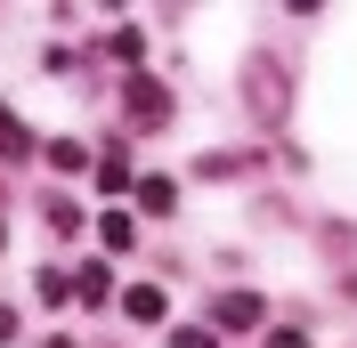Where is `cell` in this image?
Masks as SVG:
<instances>
[{"instance_id": "7", "label": "cell", "mask_w": 357, "mask_h": 348, "mask_svg": "<svg viewBox=\"0 0 357 348\" xmlns=\"http://www.w3.org/2000/svg\"><path fill=\"white\" fill-rule=\"evenodd\" d=\"M24 154H33V138H24V122L8 106H0V162H24Z\"/></svg>"}, {"instance_id": "11", "label": "cell", "mask_w": 357, "mask_h": 348, "mask_svg": "<svg viewBox=\"0 0 357 348\" xmlns=\"http://www.w3.org/2000/svg\"><path fill=\"white\" fill-rule=\"evenodd\" d=\"M171 348H220V332H211V324H187V332H171Z\"/></svg>"}, {"instance_id": "8", "label": "cell", "mask_w": 357, "mask_h": 348, "mask_svg": "<svg viewBox=\"0 0 357 348\" xmlns=\"http://www.w3.org/2000/svg\"><path fill=\"white\" fill-rule=\"evenodd\" d=\"M98 243H106V251H130V211H106V219H98Z\"/></svg>"}, {"instance_id": "9", "label": "cell", "mask_w": 357, "mask_h": 348, "mask_svg": "<svg viewBox=\"0 0 357 348\" xmlns=\"http://www.w3.org/2000/svg\"><path fill=\"white\" fill-rule=\"evenodd\" d=\"M49 162H57V171H82L89 154H82V138H49Z\"/></svg>"}, {"instance_id": "2", "label": "cell", "mask_w": 357, "mask_h": 348, "mask_svg": "<svg viewBox=\"0 0 357 348\" xmlns=\"http://www.w3.org/2000/svg\"><path fill=\"white\" fill-rule=\"evenodd\" d=\"M122 106H130L138 130H162V122H171V89H162L155 73H130V81H122Z\"/></svg>"}, {"instance_id": "6", "label": "cell", "mask_w": 357, "mask_h": 348, "mask_svg": "<svg viewBox=\"0 0 357 348\" xmlns=\"http://www.w3.org/2000/svg\"><path fill=\"white\" fill-rule=\"evenodd\" d=\"M122 308H130L138 324H162V308H171V300H162L155 283H130V292H122Z\"/></svg>"}, {"instance_id": "3", "label": "cell", "mask_w": 357, "mask_h": 348, "mask_svg": "<svg viewBox=\"0 0 357 348\" xmlns=\"http://www.w3.org/2000/svg\"><path fill=\"white\" fill-rule=\"evenodd\" d=\"M268 308H260V292H220V308H211V332H252Z\"/></svg>"}, {"instance_id": "5", "label": "cell", "mask_w": 357, "mask_h": 348, "mask_svg": "<svg viewBox=\"0 0 357 348\" xmlns=\"http://www.w3.org/2000/svg\"><path fill=\"white\" fill-rule=\"evenodd\" d=\"M138 211L171 219V211H178V178H138Z\"/></svg>"}, {"instance_id": "4", "label": "cell", "mask_w": 357, "mask_h": 348, "mask_svg": "<svg viewBox=\"0 0 357 348\" xmlns=\"http://www.w3.org/2000/svg\"><path fill=\"white\" fill-rule=\"evenodd\" d=\"M98 187H106V195H122V187H130V195H138V171H130V154H122V146L98 154Z\"/></svg>"}, {"instance_id": "13", "label": "cell", "mask_w": 357, "mask_h": 348, "mask_svg": "<svg viewBox=\"0 0 357 348\" xmlns=\"http://www.w3.org/2000/svg\"><path fill=\"white\" fill-rule=\"evenodd\" d=\"M8 340H17V308H0V348H8Z\"/></svg>"}, {"instance_id": "1", "label": "cell", "mask_w": 357, "mask_h": 348, "mask_svg": "<svg viewBox=\"0 0 357 348\" xmlns=\"http://www.w3.org/2000/svg\"><path fill=\"white\" fill-rule=\"evenodd\" d=\"M244 106L260 113V122H284V106H292V81H284V65L276 57H244Z\"/></svg>"}, {"instance_id": "12", "label": "cell", "mask_w": 357, "mask_h": 348, "mask_svg": "<svg viewBox=\"0 0 357 348\" xmlns=\"http://www.w3.org/2000/svg\"><path fill=\"white\" fill-rule=\"evenodd\" d=\"M268 348H309V332H268Z\"/></svg>"}, {"instance_id": "10", "label": "cell", "mask_w": 357, "mask_h": 348, "mask_svg": "<svg viewBox=\"0 0 357 348\" xmlns=\"http://www.w3.org/2000/svg\"><path fill=\"white\" fill-rule=\"evenodd\" d=\"M73 300H89V308L106 300V267H82V276H73Z\"/></svg>"}]
</instances>
